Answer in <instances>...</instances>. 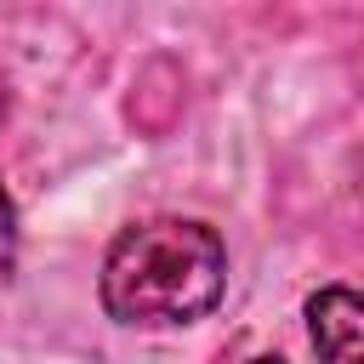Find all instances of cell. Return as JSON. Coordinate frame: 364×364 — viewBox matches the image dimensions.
I'll use <instances>...</instances> for the list:
<instances>
[{
	"label": "cell",
	"mask_w": 364,
	"mask_h": 364,
	"mask_svg": "<svg viewBox=\"0 0 364 364\" xmlns=\"http://www.w3.org/2000/svg\"><path fill=\"white\" fill-rule=\"evenodd\" d=\"M307 330L324 364H364V296L358 290H318L307 301Z\"/></svg>",
	"instance_id": "obj_2"
},
{
	"label": "cell",
	"mask_w": 364,
	"mask_h": 364,
	"mask_svg": "<svg viewBox=\"0 0 364 364\" xmlns=\"http://www.w3.org/2000/svg\"><path fill=\"white\" fill-rule=\"evenodd\" d=\"M11 250H17V228H11V199L0 193V273L11 267Z\"/></svg>",
	"instance_id": "obj_3"
},
{
	"label": "cell",
	"mask_w": 364,
	"mask_h": 364,
	"mask_svg": "<svg viewBox=\"0 0 364 364\" xmlns=\"http://www.w3.org/2000/svg\"><path fill=\"white\" fill-rule=\"evenodd\" d=\"M228 250L216 228L154 216L114 239L102 262V301L119 324H193L222 301Z\"/></svg>",
	"instance_id": "obj_1"
},
{
	"label": "cell",
	"mask_w": 364,
	"mask_h": 364,
	"mask_svg": "<svg viewBox=\"0 0 364 364\" xmlns=\"http://www.w3.org/2000/svg\"><path fill=\"white\" fill-rule=\"evenodd\" d=\"M250 364H284V358H250Z\"/></svg>",
	"instance_id": "obj_4"
}]
</instances>
